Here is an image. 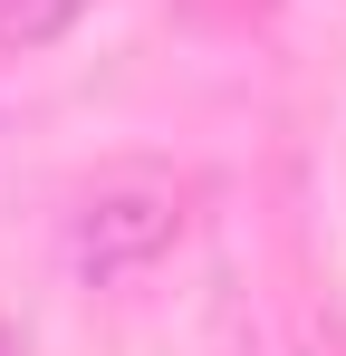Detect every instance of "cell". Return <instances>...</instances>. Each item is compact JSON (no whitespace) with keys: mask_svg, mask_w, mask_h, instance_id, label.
<instances>
[{"mask_svg":"<svg viewBox=\"0 0 346 356\" xmlns=\"http://www.w3.org/2000/svg\"><path fill=\"white\" fill-rule=\"evenodd\" d=\"M183 202H192V193H183L173 174H106L97 193L67 202V270L97 280V289L154 270L173 241H183V222H192Z\"/></svg>","mask_w":346,"mask_h":356,"instance_id":"6da1fadb","label":"cell"},{"mask_svg":"<svg viewBox=\"0 0 346 356\" xmlns=\"http://www.w3.org/2000/svg\"><path fill=\"white\" fill-rule=\"evenodd\" d=\"M0 356H19V347H10V337H0Z\"/></svg>","mask_w":346,"mask_h":356,"instance_id":"3957f363","label":"cell"},{"mask_svg":"<svg viewBox=\"0 0 346 356\" xmlns=\"http://www.w3.org/2000/svg\"><path fill=\"white\" fill-rule=\"evenodd\" d=\"M77 10H87V0H0V49H39V39H58Z\"/></svg>","mask_w":346,"mask_h":356,"instance_id":"7a4b0ae2","label":"cell"}]
</instances>
